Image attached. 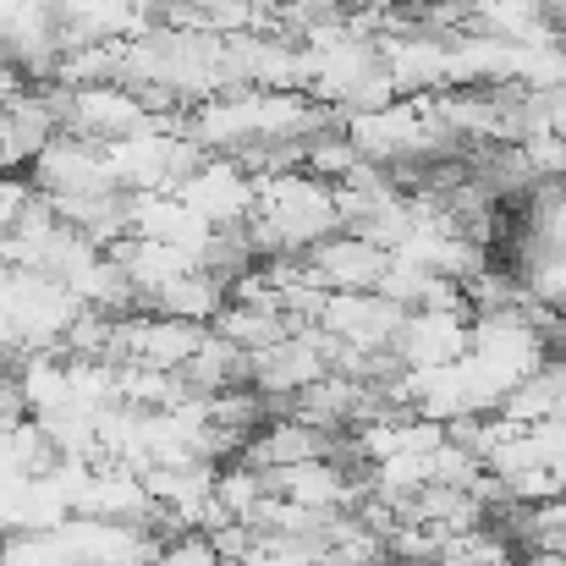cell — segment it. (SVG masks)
<instances>
[{
	"mask_svg": "<svg viewBox=\"0 0 566 566\" xmlns=\"http://www.w3.org/2000/svg\"><path fill=\"white\" fill-rule=\"evenodd\" d=\"M231 303V286L220 281V275H209V270H192L182 281H171L166 292H155L149 297V308L155 314H171V319H188V325H214L220 319V308Z\"/></svg>",
	"mask_w": 566,
	"mask_h": 566,
	"instance_id": "cell-9",
	"label": "cell"
},
{
	"mask_svg": "<svg viewBox=\"0 0 566 566\" xmlns=\"http://www.w3.org/2000/svg\"><path fill=\"white\" fill-rule=\"evenodd\" d=\"M0 364H6V353H0ZM0 379H6V369H0Z\"/></svg>",
	"mask_w": 566,
	"mask_h": 566,
	"instance_id": "cell-13",
	"label": "cell"
},
{
	"mask_svg": "<svg viewBox=\"0 0 566 566\" xmlns=\"http://www.w3.org/2000/svg\"><path fill=\"white\" fill-rule=\"evenodd\" d=\"M22 166H28V155H22L17 127H11V116H6V105H0V177H17Z\"/></svg>",
	"mask_w": 566,
	"mask_h": 566,
	"instance_id": "cell-12",
	"label": "cell"
},
{
	"mask_svg": "<svg viewBox=\"0 0 566 566\" xmlns=\"http://www.w3.org/2000/svg\"><path fill=\"white\" fill-rule=\"evenodd\" d=\"M28 188L39 192L44 203H66V198H94V192H122L111 182L105 149L83 144L72 133H55L33 160H28Z\"/></svg>",
	"mask_w": 566,
	"mask_h": 566,
	"instance_id": "cell-4",
	"label": "cell"
},
{
	"mask_svg": "<svg viewBox=\"0 0 566 566\" xmlns=\"http://www.w3.org/2000/svg\"><path fill=\"white\" fill-rule=\"evenodd\" d=\"M214 506L231 517V523H248L253 517V506L270 495V479L259 473V468H248V462H231V468H220L214 473Z\"/></svg>",
	"mask_w": 566,
	"mask_h": 566,
	"instance_id": "cell-10",
	"label": "cell"
},
{
	"mask_svg": "<svg viewBox=\"0 0 566 566\" xmlns=\"http://www.w3.org/2000/svg\"><path fill=\"white\" fill-rule=\"evenodd\" d=\"M77 297L33 270H0V353H61V336L77 319Z\"/></svg>",
	"mask_w": 566,
	"mask_h": 566,
	"instance_id": "cell-1",
	"label": "cell"
},
{
	"mask_svg": "<svg viewBox=\"0 0 566 566\" xmlns=\"http://www.w3.org/2000/svg\"><path fill=\"white\" fill-rule=\"evenodd\" d=\"M297 264H303V275H308L319 292H375L390 259H385L379 248H369L364 237L336 231V237H325L319 248H308Z\"/></svg>",
	"mask_w": 566,
	"mask_h": 566,
	"instance_id": "cell-6",
	"label": "cell"
},
{
	"mask_svg": "<svg viewBox=\"0 0 566 566\" xmlns=\"http://www.w3.org/2000/svg\"><path fill=\"white\" fill-rule=\"evenodd\" d=\"M55 116H61V133L83 138V144H116V138H133L144 127L160 122V111L149 99H138L127 83H94V88H55Z\"/></svg>",
	"mask_w": 566,
	"mask_h": 566,
	"instance_id": "cell-2",
	"label": "cell"
},
{
	"mask_svg": "<svg viewBox=\"0 0 566 566\" xmlns=\"http://www.w3.org/2000/svg\"><path fill=\"white\" fill-rule=\"evenodd\" d=\"M155 566H226L214 556V545L203 534H171L160 551H155Z\"/></svg>",
	"mask_w": 566,
	"mask_h": 566,
	"instance_id": "cell-11",
	"label": "cell"
},
{
	"mask_svg": "<svg viewBox=\"0 0 566 566\" xmlns=\"http://www.w3.org/2000/svg\"><path fill=\"white\" fill-rule=\"evenodd\" d=\"M331 446H336L331 434H319V429H308V423H297V418L286 412V418L259 423V429L242 440V462L259 468V473H281V468H297V462L331 457Z\"/></svg>",
	"mask_w": 566,
	"mask_h": 566,
	"instance_id": "cell-8",
	"label": "cell"
},
{
	"mask_svg": "<svg viewBox=\"0 0 566 566\" xmlns=\"http://www.w3.org/2000/svg\"><path fill=\"white\" fill-rule=\"evenodd\" d=\"M264 479L281 501H292L297 512H319V517L358 512V495H364L336 457H314V462H297V468H281V473H264Z\"/></svg>",
	"mask_w": 566,
	"mask_h": 566,
	"instance_id": "cell-7",
	"label": "cell"
},
{
	"mask_svg": "<svg viewBox=\"0 0 566 566\" xmlns=\"http://www.w3.org/2000/svg\"><path fill=\"white\" fill-rule=\"evenodd\" d=\"M468 325L473 314H440V308H418L401 319L390 358L401 369H446L457 358H468Z\"/></svg>",
	"mask_w": 566,
	"mask_h": 566,
	"instance_id": "cell-5",
	"label": "cell"
},
{
	"mask_svg": "<svg viewBox=\"0 0 566 566\" xmlns=\"http://www.w3.org/2000/svg\"><path fill=\"white\" fill-rule=\"evenodd\" d=\"M171 192L188 203V214L203 220L209 231H242L248 214H253L259 182L242 171V160H231V155H203Z\"/></svg>",
	"mask_w": 566,
	"mask_h": 566,
	"instance_id": "cell-3",
	"label": "cell"
}]
</instances>
